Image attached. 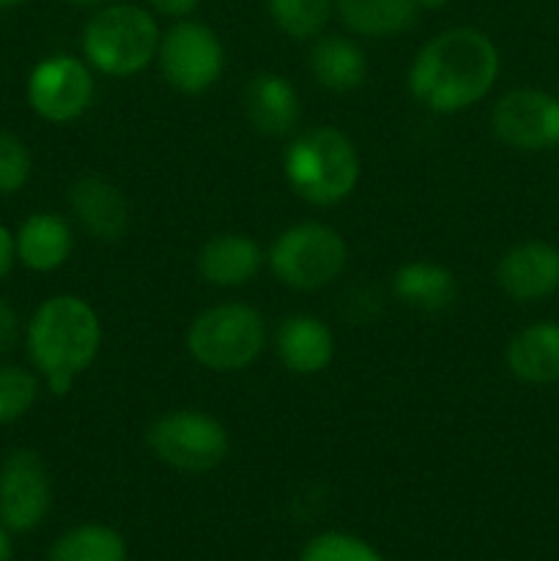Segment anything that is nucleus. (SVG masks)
<instances>
[{"mask_svg": "<svg viewBox=\"0 0 559 561\" xmlns=\"http://www.w3.org/2000/svg\"><path fill=\"white\" fill-rule=\"evenodd\" d=\"M499 77V49L477 27H453L420 49L409 91L433 113H460L480 102Z\"/></svg>", "mask_w": 559, "mask_h": 561, "instance_id": "f257e3e1", "label": "nucleus"}, {"mask_svg": "<svg viewBox=\"0 0 559 561\" xmlns=\"http://www.w3.org/2000/svg\"><path fill=\"white\" fill-rule=\"evenodd\" d=\"M99 345V318L80 296H53L33 312L27 327V354L55 394L69 392L75 378L96 359Z\"/></svg>", "mask_w": 559, "mask_h": 561, "instance_id": "f03ea898", "label": "nucleus"}, {"mask_svg": "<svg viewBox=\"0 0 559 561\" xmlns=\"http://www.w3.org/2000/svg\"><path fill=\"white\" fill-rule=\"evenodd\" d=\"M285 179L301 201L334 206L354 192L360 157L349 137L334 126H312L288 146L283 159Z\"/></svg>", "mask_w": 559, "mask_h": 561, "instance_id": "7ed1b4c3", "label": "nucleus"}, {"mask_svg": "<svg viewBox=\"0 0 559 561\" xmlns=\"http://www.w3.org/2000/svg\"><path fill=\"white\" fill-rule=\"evenodd\" d=\"M159 27L146 9L132 3L107 5L88 20L82 53L110 77H129L146 69L159 49Z\"/></svg>", "mask_w": 559, "mask_h": 561, "instance_id": "20e7f679", "label": "nucleus"}, {"mask_svg": "<svg viewBox=\"0 0 559 561\" xmlns=\"http://www.w3.org/2000/svg\"><path fill=\"white\" fill-rule=\"evenodd\" d=\"M266 329L255 307L228 301L208 307L192 321L186 332V348L203 367L217 373L244 370L263 351Z\"/></svg>", "mask_w": 559, "mask_h": 561, "instance_id": "39448f33", "label": "nucleus"}, {"mask_svg": "<svg viewBox=\"0 0 559 561\" xmlns=\"http://www.w3.org/2000/svg\"><path fill=\"white\" fill-rule=\"evenodd\" d=\"M345 257L349 250L338 230L321 222H299L277 236L269 252V266L288 288L318 290L340 277Z\"/></svg>", "mask_w": 559, "mask_h": 561, "instance_id": "423d86ee", "label": "nucleus"}, {"mask_svg": "<svg viewBox=\"0 0 559 561\" xmlns=\"http://www.w3.org/2000/svg\"><path fill=\"white\" fill-rule=\"evenodd\" d=\"M151 453L186 474L217 469L228 455V433L206 411L179 409L157 416L146 431Z\"/></svg>", "mask_w": 559, "mask_h": 561, "instance_id": "0eeeda50", "label": "nucleus"}, {"mask_svg": "<svg viewBox=\"0 0 559 561\" xmlns=\"http://www.w3.org/2000/svg\"><path fill=\"white\" fill-rule=\"evenodd\" d=\"M159 66L175 91L203 93L219 80L225 53L212 27L201 22H179L159 38Z\"/></svg>", "mask_w": 559, "mask_h": 561, "instance_id": "6e6552de", "label": "nucleus"}, {"mask_svg": "<svg viewBox=\"0 0 559 561\" xmlns=\"http://www.w3.org/2000/svg\"><path fill=\"white\" fill-rule=\"evenodd\" d=\"M53 507V485L44 460L33 449H14L0 466V526L27 535Z\"/></svg>", "mask_w": 559, "mask_h": 561, "instance_id": "1a4fd4ad", "label": "nucleus"}, {"mask_svg": "<svg viewBox=\"0 0 559 561\" xmlns=\"http://www.w3.org/2000/svg\"><path fill=\"white\" fill-rule=\"evenodd\" d=\"M491 126L515 151H548L559 146V99L535 88H515L493 104Z\"/></svg>", "mask_w": 559, "mask_h": 561, "instance_id": "9d476101", "label": "nucleus"}, {"mask_svg": "<svg viewBox=\"0 0 559 561\" xmlns=\"http://www.w3.org/2000/svg\"><path fill=\"white\" fill-rule=\"evenodd\" d=\"M27 102L33 113L53 124L75 121L91 107L93 77L88 66L75 55L44 58L27 80Z\"/></svg>", "mask_w": 559, "mask_h": 561, "instance_id": "9b49d317", "label": "nucleus"}, {"mask_svg": "<svg viewBox=\"0 0 559 561\" xmlns=\"http://www.w3.org/2000/svg\"><path fill=\"white\" fill-rule=\"evenodd\" d=\"M497 283L510 299L537 301L559 288V250L546 241H524L499 257Z\"/></svg>", "mask_w": 559, "mask_h": 561, "instance_id": "f8f14e48", "label": "nucleus"}, {"mask_svg": "<svg viewBox=\"0 0 559 561\" xmlns=\"http://www.w3.org/2000/svg\"><path fill=\"white\" fill-rule=\"evenodd\" d=\"M71 211L99 241H118L129 228V203L102 175H80L69 190Z\"/></svg>", "mask_w": 559, "mask_h": 561, "instance_id": "ddd939ff", "label": "nucleus"}, {"mask_svg": "<svg viewBox=\"0 0 559 561\" xmlns=\"http://www.w3.org/2000/svg\"><path fill=\"white\" fill-rule=\"evenodd\" d=\"M507 367L532 387L559 381V323L537 321L521 329L507 345Z\"/></svg>", "mask_w": 559, "mask_h": 561, "instance_id": "4468645a", "label": "nucleus"}, {"mask_svg": "<svg viewBox=\"0 0 559 561\" xmlns=\"http://www.w3.org/2000/svg\"><path fill=\"white\" fill-rule=\"evenodd\" d=\"M261 247L244 233H219L197 252V272L206 283L236 288L250 283L261 268Z\"/></svg>", "mask_w": 559, "mask_h": 561, "instance_id": "2eb2a0df", "label": "nucleus"}, {"mask_svg": "<svg viewBox=\"0 0 559 561\" xmlns=\"http://www.w3.org/2000/svg\"><path fill=\"white\" fill-rule=\"evenodd\" d=\"M332 354V332L316 316H290L280 323L277 356L290 373L316 376V373L327 370Z\"/></svg>", "mask_w": 559, "mask_h": 561, "instance_id": "dca6fc26", "label": "nucleus"}, {"mask_svg": "<svg viewBox=\"0 0 559 561\" xmlns=\"http://www.w3.org/2000/svg\"><path fill=\"white\" fill-rule=\"evenodd\" d=\"M244 107L250 124L255 126L261 135L272 137L285 135V131L294 129L301 113L296 88L290 85L285 77L272 75V71L252 77V80L247 82Z\"/></svg>", "mask_w": 559, "mask_h": 561, "instance_id": "f3484780", "label": "nucleus"}, {"mask_svg": "<svg viewBox=\"0 0 559 561\" xmlns=\"http://www.w3.org/2000/svg\"><path fill=\"white\" fill-rule=\"evenodd\" d=\"M392 290L403 305L414 310H447L458 299V279L449 268L431 261H411L395 272Z\"/></svg>", "mask_w": 559, "mask_h": 561, "instance_id": "a211bd4d", "label": "nucleus"}, {"mask_svg": "<svg viewBox=\"0 0 559 561\" xmlns=\"http://www.w3.org/2000/svg\"><path fill=\"white\" fill-rule=\"evenodd\" d=\"M16 257L33 272H55L71 252V230L58 214H33L14 239Z\"/></svg>", "mask_w": 559, "mask_h": 561, "instance_id": "6ab92c4d", "label": "nucleus"}, {"mask_svg": "<svg viewBox=\"0 0 559 561\" xmlns=\"http://www.w3.org/2000/svg\"><path fill=\"white\" fill-rule=\"evenodd\" d=\"M310 71L327 91L349 93L365 82L367 58L351 38L323 36L310 49Z\"/></svg>", "mask_w": 559, "mask_h": 561, "instance_id": "aec40b11", "label": "nucleus"}, {"mask_svg": "<svg viewBox=\"0 0 559 561\" xmlns=\"http://www.w3.org/2000/svg\"><path fill=\"white\" fill-rule=\"evenodd\" d=\"M417 0H338V14L349 31L381 38L403 33L417 20Z\"/></svg>", "mask_w": 559, "mask_h": 561, "instance_id": "412c9836", "label": "nucleus"}, {"mask_svg": "<svg viewBox=\"0 0 559 561\" xmlns=\"http://www.w3.org/2000/svg\"><path fill=\"white\" fill-rule=\"evenodd\" d=\"M49 561H126V542L110 526L82 524L53 542Z\"/></svg>", "mask_w": 559, "mask_h": 561, "instance_id": "4be33fe9", "label": "nucleus"}, {"mask_svg": "<svg viewBox=\"0 0 559 561\" xmlns=\"http://www.w3.org/2000/svg\"><path fill=\"white\" fill-rule=\"evenodd\" d=\"M274 25L290 38H312L332 14V0H269Z\"/></svg>", "mask_w": 559, "mask_h": 561, "instance_id": "5701e85b", "label": "nucleus"}, {"mask_svg": "<svg viewBox=\"0 0 559 561\" xmlns=\"http://www.w3.org/2000/svg\"><path fill=\"white\" fill-rule=\"evenodd\" d=\"M299 561H387L373 546L354 535L343 531H327L312 537L301 551Z\"/></svg>", "mask_w": 559, "mask_h": 561, "instance_id": "b1692460", "label": "nucleus"}, {"mask_svg": "<svg viewBox=\"0 0 559 561\" xmlns=\"http://www.w3.org/2000/svg\"><path fill=\"white\" fill-rule=\"evenodd\" d=\"M38 398V381L22 367L0 365V425L14 422L31 411Z\"/></svg>", "mask_w": 559, "mask_h": 561, "instance_id": "393cba45", "label": "nucleus"}, {"mask_svg": "<svg viewBox=\"0 0 559 561\" xmlns=\"http://www.w3.org/2000/svg\"><path fill=\"white\" fill-rule=\"evenodd\" d=\"M31 179V153L11 131H0V195L22 190Z\"/></svg>", "mask_w": 559, "mask_h": 561, "instance_id": "a878e982", "label": "nucleus"}, {"mask_svg": "<svg viewBox=\"0 0 559 561\" xmlns=\"http://www.w3.org/2000/svg\"><path fill=\"white\" fill-rule=\"evenodd\" d=\"M20 337V321H16V312L11 310V305L5 299H0V354L11 351Z\"/></svg>", "mask_w": 559, "mask_h": 561, "instance_id": "bb28decb", "label": "nucleus"}, {"mask_svg": "<svg viewBox=\"0 0 559 561\" xmlns=\"http://www.w3.org/2000/svg\"><path fill=\"white\" fill-rule=\"evenodd\" d=\"M14 257H16V244H14V236L0 225V279L11 272L14 266Z\"/></svg>", "mask_w": 559, "mask_h": 561, "instance_id": "cd10ccee", "label": "nucleus"}, {"mask_svg": "<svg viewBox=\"0 0 559 561\" xmlns=\"http://www.w3.org/2000/svg\"><path fill=\"white\" fill-rule=\"evenodd\" d=\"M159 14H168V16H184L195 9L201 0H148Z\"/></svg>", "mask_w": 559, "mask_h": 561, "instance_id": "c85d7f7f", "label": "nucleus"}, {"mask_svg": "<svg viewBox=\"0 0 559 561\" xmlns=\"http://www.w3.org/2000/svg\"><path fill=\"white\" fill-rule=\"evenodd\" d=\"M14 557V546H11V531L0 526V561H11Z\"/></svg>", "mask_w": 559, "mask_h": 561, "instance_id": "c756f323", "label": "nucleus"}, {"mask_svg": "<svg viewBox=\"0 0 559 561\" xmlns=\"http://www.w3.org/2000/svg\"><path fill=\"white\" fill-rule=\"evenodd\" d=\"M449 0H417V5L420 9H442V5H447Z\"/></svg>", "mask_w": 559, "mask_h": 561, "instance_id": "7c9ffc66", "label": "nucleus"}, {"mask_svg": "<svg viewBox=\"0 0 559 561\" xmlns=\"http://www.w3.org/2000/svg\"><path fill=\"white\" fill-rule=\"evenodd\" d=\"M69 3H75V5H99V3H104V0H69Z\"/></svg>", "mask_w": 559, "mask_h": 561, "instance_id": "2f4dec72", "label": "nucleus"}, {"mask_svg": "<svg viewBox=\"0 0 559 561\" xmlns=\"http://www.w3.org/2000/svg\"><path fill=\"white\" fill-rule=\"evenodd\" d=\"M25 3V0H0V9H11V5H20Z\"/></svg>", "mask_w": 559, "mask_h": 561, "instance_id": "473e14b6", "label": "nucleus"}]
</instances>
